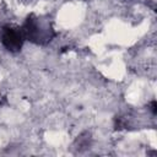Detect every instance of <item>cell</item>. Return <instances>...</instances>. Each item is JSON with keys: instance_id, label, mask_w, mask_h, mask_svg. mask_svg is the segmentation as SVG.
Listing matches in <instances>:
<instances>
[{"instance_id": "obj_1", "label": "cell", "mask_w": 157, "mask_h": 157, "mask_svg": "<svg viewBox=\"0 0 157 157\" xmlns=\"http://www.w3.org/2000/svg\"><path fill=\"white\" fill-rule=\"evenodd\" d=\"M22 34L16 29L9 28L4 32L2 42L9 50H18L22 47Z\"/></svg>"}]
</instances>
